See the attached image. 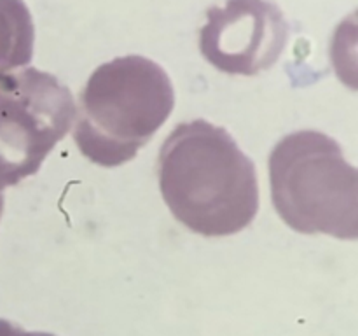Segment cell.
I'll return each instance as SVG.
<instances>
[{"instance_id":"obj_1","label":"cell","mask_w":358,"mask_h":336,"mask_svg":"<svg viewBox=\"0 0 358 336\" xmlns=\"http://www.w3.org/2000/svg\"><path fill=\"white\" fill-rule=\"evenodd\" d=\"M161 195L175 219L208 238L240 233L259 210L255 167L226 130L182 122L157 158Z\"/></svg>"},{"instance_id":"obj_2","label":"cell","mask_w":358,"mask_h":336,"mask_svg":"<svg viewBox=\"0 0 358 336\" xmlns=\"http://www.w3.org/2000/svg\"><path fill=\"white\" fill-rule=\"evenodd\" d=\"M175 93L166 72L140 56L101 65L79 97L73 142L93 163L124 164L170 118Z\"/></svg>"},{"instance_id":"obj_3","label":"cell","mask_w":358,"mask_h":336,"mask_svg":"<svg viewBox=\"0 0 358 336\" xmlns=\"http://www.w3.org/2000/svg\"><path fill=\"white\" fill-rule=\"evenodd\" d=\"M271 196L278 216L299 233L355 240L358 175L331 136L296 132L269 156Z\"/></svg>"},{"instance_id":"obj_4","label":"cell","mask_w":358,"mask_h":336,"mask_svg":"<svg viewBox=\"0 0 358 336\" xmlns=\"http://www.w3.org/2000/svg\"><path fill=\"white\" fill-rule=\"evenodd\" d=\"M76 115L73 97L55 76L28 69L0 84V186L37 174Z\"/></svg>"},{"instance_id":"obj_5","label":"cell","mask_w":358,"mask_h":336,"mask_svg":"<svg viewBox=\"0 0 358 336\" xmlns=\"http://www.w3.org/2000/svg\"><path fill=\"white\" fill-rule=\"evenodd\" d=\"M283 48V24L268 6L257 10L231 4L226 10L210 14V24L201 35L203 55L227 74L252 76L271 66Z\"/></svg>"},{"instance_id":"obj_6","label":"cell","mask_w":358,"mask_h":336,"mask_svg":"<svg viewBox=\"0 0 358 336\" xmlns=\"http://www.w3.org/2000/svg\"><path fill=\"white\" fill-rule=\"evenodd\" d=\"M0 336H55V335H51V332H41V331H24V329L10 324V322L0 321Z\"/></svg>"}]
</instances>
